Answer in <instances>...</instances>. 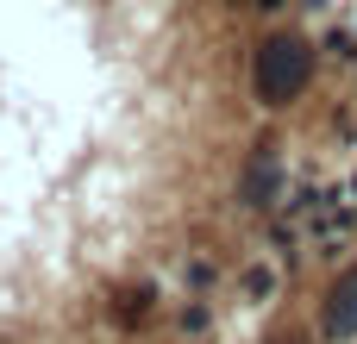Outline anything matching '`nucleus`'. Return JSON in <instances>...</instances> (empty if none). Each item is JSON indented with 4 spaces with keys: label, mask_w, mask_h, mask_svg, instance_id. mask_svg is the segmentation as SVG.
Wrapping results in <instances>:
<instances>
[{
    "label": "nucleus",
    "mask_w": 357,
    "mask_h": 344,
    "mask_svg": "<svg viewBox=\"0 0 357 344\" xmlns=\"http://www.w3.org/2000/svg\"><path fill=\"white\" fill-rule=\"evenodd\" d=\"M251 81H257V100H264V107H289V100H301V88L314 81V50H307L295 31H276V38H264V50H257Z\"/></svg>",
    "instance_id": "nucleus-1"
},
{
    "label": "nucleus",
    "mask_w": 357,
    "mask_h": 344,
    "mask_svg": "<svg viewBox=\"0 0 357 344\" xmlns=\"http://www.w3.org/2000/svg\"><path fill=\"white\" fill-rule=\"evenodd\" d=\"M320 326H326V338H333V344H351L357 338V269L333 282V295H326V320H320Z\"/></svg>",
    "instance_id": "nucleus-2"
},
{
    "label": "nucleus",
    "mask_w": 357,
    "mask_h": 344,
    "mask_svg": "<svg viewBox=\"0 0 357 344\" xmlns=\"http://www.w3.org/2000/svg\"><path fill=\"white\" fill-rule=\"evenodd\" d=\"M270 194H276V157L257 150V163H251V175H245V201H251V207H270Z\"/></svg>",
    "instance_id": "nucleus-3"
}]
</instances>
